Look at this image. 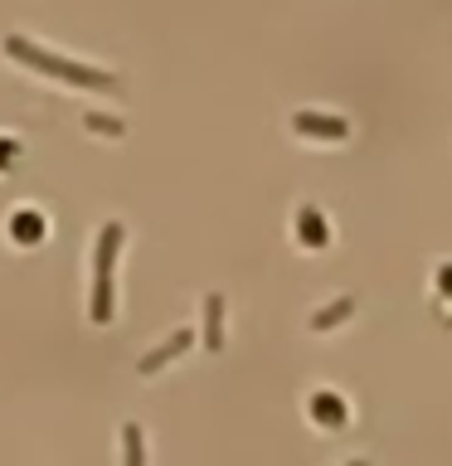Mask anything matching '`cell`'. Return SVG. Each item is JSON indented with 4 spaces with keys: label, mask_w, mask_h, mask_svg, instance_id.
<instances>
[{
    "label": "cell",
    "mask_w": 452,
    "mask_h": 466,
    "mask_svg": "<svg viewBox=\"0 0 452 466\" xmlns=\"http://www.w3.org/2000/svg\"><path fill=\"white\" fill-rule=\"evenodd\" d=\"M5 54L20 58V64H29V68H39V73H49V78H64V83H78V87H102V93H117V78H112V73L87 68V64H73V58H58V54L39 49V44L25 39V35H5Z\"/></svg>",
    "instance_id": "1"
},
{
    "label": "cell",
    "mask_w": 452,
    "mask_h": 466,
    "mask_svg": "<svg viewBox=\"0 0 452 466\" xmlns=\"http://www.w3.org/2000/svg\"><path fill=\"white\" fill-rule=\"evenodd\" d=\"M122 238H127V228L117 224H102L98 233V248H93V301H87V316L98 320H112V268H117V253H122Z\"/></svg>",
    "instance_id": "2"
},
{
    "label": "cell",
    "mask_w": 452,
    "mask_h": 466,
    "mask_svg": "<svg viewBox=\"0 0 452 466\" xmlns=\"http://www.w3.org/2000/svg\"><path fill=\"white\" fill-rule=\"evenodd\" d=\"M292 131H302V137H321V141H341L350 127L341 122V116H326V112H297V116H292Z\"/></svg>",
    "instance_id": "3"
},
{
    "label": "cell",
    "mask_w": 452,
    "mask_h": 466,
    "mask_svg": "<svg viewBox=\"0 0 452 466\" xmlns=\"http://www.w3.org/2000/svg\"><path fill=\"white\" fill-rule=\"evenodd\" d=\"M190 340H195V330H175V335H166V340H160L151 355H141V374H156L160 364H170L175 355H180V350H190Z\"/></svg>",
    "instance_id": "4"
},
{
    "label": "cell",
    "mask_w": 452,
    "mask_h": 466,
    "mask_svg": "<svg viewBox=\"0 0 452 466\" xmlns=\"http://www.w3.org/2000/svg\"><path fill=\"white\" fill-rule=\"evenodd\" d=\"M10 238H15V243H39V238H44L39 209H15V214H10Z\"/></svg>",
    "instance_id": "5"
},
{
    "label": "cell",
    "mask_w": 452,
    "mask_h": 466,
    "mask_svg": "<svg viewBox=\"0 0 452 466\" xmlns=\"http://www.w3.org/2000/svg\"><path fill=\"white\" fill-rule=\"evenodd\" d=\"M204 340H210V350H219L224 345V301L214 297H204Z\"/></svg>",
    "instance_id": "6"
},
{
    "label": "cell",
    "mask_w": 452,
    "mask_h": 466,
    "mask_svg": "<svg viewBox=\"0 0 452 466\" xmlns=\"http://www.w3.org/2000/svg\"><path fill=\"white\" fill-rule=\"evenodd\" d=\"M312 418L326 422V428H341V422H345V403L335 399V393H316V399H312Z\"/></svg>",
    "instance_id": "7"
},
{
    "label": "cell",
    "mask_w": 452,
    "mask_h": 466,
    "mask_svg": "<svg viewBox=\"0 0 452 466\" xmlns=\"http://www.w3.org/2000/svg\"><path fill=\"white\" fill-rule=\"evenodd\" d=\"M122 461L127 466H146V447H141V428H137V422H122Z\"/></svg>",
    "instance_id": "8"
},
{
    "label": "cell",
    "mask_w": 452,
    "mask_h": 466,
    "mask_svg": "<svg viewBox=\"0 0 452 466\" xmlns=\"http://www.w3.org/2000/svg\"><path fill=\"white\" fill-rule=\"evenodd\" d=\"M297 218H302V243H306V248H321V243H326V224H321V214L312 209V204H306Z\"/></svg>",
    "instance_id": "9"
},
{
    "label": "cell",
    "mask_w": 452,
    "mask_h": 466,
    "mask_svg": "<svg viewBox=\"0 0 452 466\" xmlns=\"http://www.w3.org/2000/svg\"><path fill=\"white\" fill-rule=\"evenodd\" d=\"M350 306H355V301H350V297H341V301H335V306H326V311H321V316H312V330H326L331 320H345V316H350Z\"/></svg>",
    "instance_id": "10"
},
{
    "label": "cell",
    "mask_w": 452,
    "mask_h": 466,
    "mask_svg": "<svg viewBox=\"0 0 452 466\" xmlns=\"http://www.w3.org/2000/svg\"><path fill=\"white\" fill-rule=\"evenodd\" d=\"M87 127H93V131H108V137H122V127H117V122H102V116H87Z\"/></svg>",
    "instance_id": "11"
},
{
    "label": "cell",
    "mask_w": 452,
    "mask_h": 466,
    "mask_svg": "<svg viewBox=\"0 0 452 466\" xmlns=\"http://www.w3.org/2000/svg\"><path fill=\"white\" fill-rule=\"evenodd\" d=\"M10 156H15V141H0V170L10 166Z\"/></svg>",
    "instance_id": "12"
},
{
    "label": "cell",
    "mask_w": 452,
    "mask_h": 466,
    "mask_svg": "<svg viewBox=\"0 0 452 466\" xmlns=\"http://www.w3.org/2000/svg\"><path fill=\"white\" fill-rule=\"evenodd\" d=\"M437 282H443V287L452 291V262H447V268H443V277H437Z\"/></svg>",
    "instance_id": "13"
},
{
    "label": "cell",
    "mask_w": 452,
    "mask_h": 466,
    "mask_svg": "<svg viewBox=\"0 0 452 466\" xmlns=\"http://www.w3.org/2000/svg\"><path fill=\"white\" fill-rule=\"evenodd\" d=\"M350 466H365V461H350Z\"/></svg>",
    "instance_id": "14"
}]
</instances>
